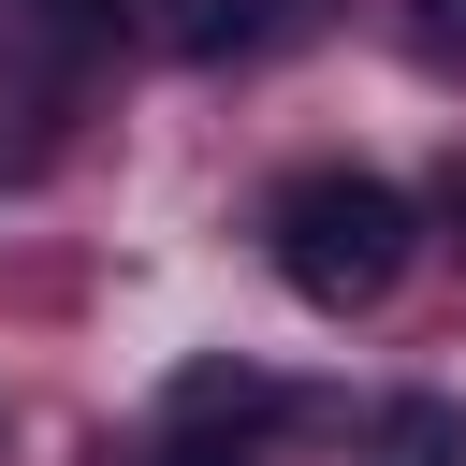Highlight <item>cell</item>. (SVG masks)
Here are the masks:
<instances>
[{
    "label": "cell",
    "instance_id": "obj_3",
    "mask_svg": "<svg viewBox=\"0 0 466 466\" xmlns=\"http://www.w3.org/2000/svg\"><path fill=\"white\" fill-rule=\"evenodd\" d=\"M175 422H204V437H218V422L262 437V422H291V393H277L262 364H189V379H175Z\"/></svg>",
    "mask_w": 466,
    "mask_h": 466
},
{
    "label": "cell",
    "instance_id": "obj_4",
    "mask_svg": "<svg viewBox=\"0 0 466 466\" xmlns=\"http://www.w3.org/2000/svg\"><path fill=\"white\" fill-rule=\"evenodd\" d=\"M44 116H58V87H44V73H0V175H29V160L58 146Z\"/></svg>",
    "mask_w": 466,
    "mask_h": 466
},
{
    "label": "cell",
    "instance_id": "obj_1",
    "mask_svg": "<svg viewBox=\"0 0 466 466\" xmlns=\"http://www.w3.org/2000/svg\"><path fill=\"white\" fill-rule=\"evenodd\" d=\"M262 233H277V277H291L306 306H335V320H350V306H379V291L422 262V204H408L393 175H350V160L291 175Z\"/></svg>",
    "mask_w": 466,
    "mask_h": 466
},
{
    "label": "cell",
    "instance_id": "obj_5",
    "mask_svg": "<svg viewBox=\"0 0 466 466\" xmlns=\"http://www.w3.org/2000/svg\"><path fill=\"white\" fill-rule=\"evenodd\" d=\"M146 466H248V437H204V422H175V437H160Z\"/></svg>",
    "mask_w": 466,
    "mask_h": 466
},
{
    "label": "cell",
    "instance_id": "obj_6",
    "mask_svg": "<svg viewBox=\"0 0 466 466\" xmlns=\"http://www.w3.org/2000/svg\"><path fill=\"white\" fill-rule=\"evenodd\" d=\"M408 44L422 58H466V0H408Z\"/></svg>",
    "mask_w": 466,
    "mask_h": 466
},
{
    "label": "cell",
    "instance_id": "obj_2",
    "mask_svg": "<svg viewBox=\"0 0 466 466\" xmlns=\"http://www.w3.org/2000/svg\"><path fill=\"white\" fill-rule=\"evenodd\" d=\"M350 466H466V408H451V393H393Z\"/></svg>",
    "mask_w": 466,
    "mask_h": 466
}]
</instances>
